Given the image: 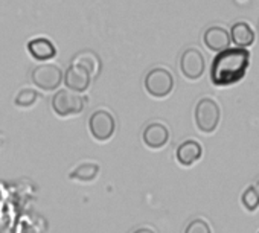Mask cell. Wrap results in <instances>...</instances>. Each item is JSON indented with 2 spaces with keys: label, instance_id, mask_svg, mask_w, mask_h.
Masks as SVG:
<instances>
[{
  "label": "cell",
  "instance_id": "cell-1",
  "mask_svg": "<svg viewBox=\"0 0 259 233\" xmlns=\"http://www.w3.org/2000/svg\"><path fill=\"white\" fill-rule=\"evenodd\" d=\"M250 52L247 49L232 48L220 52L210 66V81L213 85L227 87L239 82L248 69Z\"/></svg>",
  "mask_w": 259,
  "mask_h": 233
},
{
  "label": "cell",
  "instance_id": "cell-2",
  "mask_svg": "<svg viewBox=\"0 0 259 233\" xmlns=\"http://www.w3.org/2000/svg\"><path fill=\"white\" fill-rule=\"evenodd\" d=\"M194 118H195V125L201 133H207V134L213 133L221 118L220 105L210 98H203L197 102Z\"/></svg>",
  "mask_w": 259,
  "mask_h": 233
},
{
  "label": "cell",
  "instance_id": "cell-3",
  "mask_svg": "<svg viewBox=\"0 0 259 233\" xmlns=\"http://www.w3.org/2000/svg\"><path fill=\"white\" fill-rule=\"evenodd\" d=\"M144 85L153 98H166L174 88V76L165 67H154L145 75Z\"/></svg>",
  "mask_w": 259,
  "mask_h": 233
},
{
  "label": "cell",
  "instance_id": "cell-4",
  "mask_svg": "<svg viewBox=\"0 0 259 233\" xmlns=\"http://www.w3.org/2000/svg\"><path fill=\"white\" fill-rule=\"evenodd\" d=\"M84 105H85V99L70 90H58L52 96V110L60 118L79 114L84 110Z\"/></svg>",
  "mask_w": 259,
  "mask_h": 233
},
{
  "label": "cell",
  "instance_id": "cell-5",
  "mask_svg": "<svg viewBox=\"0 0 259 233\" xmlns=\"http://www.w3.org/2000/svg\"><path fill=\"white\" fill-rule=\"evenodd\" d=\"M89 130L90 134L98 142L108 141L116 130V121L113 118V114L107 110H96L95 113H92L89 119Z\"/></svg>",
  "mask_w": 259,
  "mask_h": 233
},
{
  "label": "cell",
  "instance_id": "cell-6",
  "mask_svg": "<svg viewBox=\"0 0 259 233\" xmlns=\"http://www.w3.org/2000/svg\"><path fill=\"white\" fill-rule=\"evenodd\" d=\"M31 78L38 88L45 91H52L57 90L63 82V70L55 64H41L32 70Z\"/></svg>",
  "mask_w": 259,
  "mask_h": 233
},
{
  "label": "cell",
  "instance_id": "cell-7",
  "mask_svg": "<svg viewBox=\"0 0 259 233\" xmlns=\"http://www.w3.org/2000/svg\"><path fill=\"white\" fill-rule=\"evenodd\" d=\"M180 70L183 76L191 81L201 78L206 70V61L203 54L195 48L186 49L180 57Z\"/></svg>",
  "mask_w": 259,
  "mask_h": 233
},
{
  "label": "cell",
  "instance_id": "cell-8",
  "mask_svg": "<svg viewBox=\"0 0 259 233\" xmlns=\"http://www.w3.org/2000/svg\"><path fill=\"white\" fill-rule=\"evenodd\" d=\"M64 85L67 87V90L73 91V93H84L87 91V88L90 87L92 82V76L81 67L70 64L66 72H64Z\"/></svg>",
  "mask_w": 259,
  "mask_h": 233
},
{
  "label": "cell",
  "instance_id": "cell-9",
  "mask_svg": "<svg viewBox=\"0 0 259 233\" xmlns=\"http://www.w3.org/2000/svg\"><path fill=\"white\" fill-rule=\"evenodd\" d=\"M206 48L212 52H223L230 46V34L221 26H210L203 34Z\"/></svg>",
  "mask_w": 259,
  "mask_h": 233
},
{
  "label": "cell",
  "instance_id": "cell-10",
  "mask_svg": "<svg viewBox=\"0 0 259 233\" xmlns=\"http://www.w3.org/2000/svg\"><path fill=\"white\" fill-rule=\"evenodd\" d=\"M142 137H144V142H145L147 147H150L153 150H159V148H163L168 144L169 130L160 122H153V124L145 127Z\"/></svg>",
  "mask_w": 259,
  "mask_h": 233
},
{
  "label": "cell",
  "instance_id": "cell-11",
  "mask_svg": "<svg viewBox=\"0 0 259 233\" xmlns=\"http://www.w3.org/2000/svg\"><path fill=\"white\" fill-rule=\"evenodd\" d=\"M203 156V148L197 141H185L183 144L179 145L177 151H176V157L177 162L182 166H191L195 162H198Z\"/></svg>",
  "mask_w": 259,
  "mask_h": 233
},
{
  "label": "cell",
  "instance_id": "cell-12",
  "mask_svg": "<svg viewBox=\"0 0 259 233\" xmlns=\"http://www.w3.org/2000/svg\"><path fill=\"white\" fill-rule=\"evenodd\" d=\"M28 51L31 57L37 61H48L57 55L54 43L48 38H34L28 43Z\"/></svg>",
  "mask_w": 259,
  "mask_h": 233
},
{
  "label": "cell",
  "instance_id": "cell-13",
  "mask_svg": "<svg viewBox=\"0 0 259 233\" xmlns=\"http://www.w3.org/2000/svg\"><path fill=\"white\" fill-rule=\"evenodd\" d=\"M230 41L239 49H245L254 43V32L245 22H238L230 28Z\"/></svg>",
  "mask_w": 259,
  "mask_h": 233
},
{
  "label": "cell",
  "instance_id": "cell-14",
  "mask_svg": "<svg viewBox=\"0 0 259 233\" xmlns=\"http://www.w3.org/2000/svg\"><path fill=\"white\" fill-rule=\"evenodd\" d=\"M72 64L84 69L90 76H98L101 72V58L92 51H82L76 54L72 60Z\"/></svg>",
  "mask_w": 259,
  "mask_h": 233
},
{
  "label": "cell",
  "instance_id": "cell-15",
  "mask_svg": "<svg viewBox=\"0 0 259 233\" xmlns=\"http://www.w3.org/2000/svg\"><path fill=\"white\" fill-rule=\"evenodd\" d=\"M99 171H101V168L96 163H82L78 168H75L69 174V177L72 180H78V181H93L98 177Z\"/></svg>",
  "mask_w": 259,
  "mask_h": 233
},
{
  "label": "cell",
  "instance_id": "cell-16",
  "mask_svg": "<svg viewBox=\"0 0 259 233\" xmlns=\"http://www.w3.org/2000/svg\"><path fill=\"white\" fill-rule=\"evenodd\" d=\"M38 98H40V95H38V91H35L34 88H22V90L17 93L14 102H16L17 107L29 108V107H32V105L38 101Z\"/></svg>",
  "mask_w": 259,
  "mask_h": 233
},
{
  "label": "cell",
  "instance_id": "cell-17",
  "mask_svg": "<svg viewBox=\"0 0 259 233\" xmlns=\"http://www.w3.org/2000/svg\"><path fill=\"white\" fill-rule=\"evenodd\" d=\"M241 201L248 212H254L259 207V194L256 192V189L253 186H250L244 191Z\"/></svg>",
  "mask_w": 259,
  "mask_h": 233
},
{
  "label": "cell",
  "instance_id": "cell-18",
  "mask_svg": "<svg viewBox=\"0 0 259 233\" xmlns=\"http://www.w3.org/2000/svg\"><path fill=\"white\" fill-rule=\"evenodd\" d=\"M185 233H212V231H210L209 224H207L204 219L197 218V219H192V221L188 224Z\"/></svg>",
  "mask_w": 259,
  "mask_h": 233
},
{
  "label": "cell",
  "instance_id": "cell-19",
  "mask_svg": "<svg viewBox=\"0 0 259 233\" xmlns=\"http://www.w3.org/2000/svg\"><path fill=\"white\" fill-rule=\"evenodd\" d=\"M133 233H154L151 228H147V227H144V228H138V230H135Z\"/></svg>",
  "mask_w": 259,
  "mask_h": 233
},
{
  "label": "cell",
  "instance_id": "cell-20",
  "mask_svg": "<svg viewBox=\"0 0 259 233\" xmlns=\"http://www.w3.org/2000/svg\"><path fill=\"white\" fill-rule=\"evenodd\" d=\"M254 189H256V192L259 194V180L256 181V186H254Z\"/></svg>",
  "mask_w": 259,
  "mask_h": 233
}]
</instances>
